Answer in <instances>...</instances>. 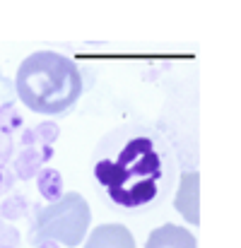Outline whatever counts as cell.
I'll use <instances>...</instances> for the list:
<instances>
[{"instance_id":"cell-3","label":"cell","mask_w":241,"mask_h":248,"mask_svg":"<svg viewBox=\"0 0 241 248\" xmlns=\"http://www.w3.org/2000/svg\"><path fill=\"white\" fill-rule=\"evenodd\" d=\"M89 205L80 193H65L56 202L46 207H34L29 241L32 246L39 244H63L75 248L84 241L89 229Z\"/></svg>"},{"instance_id":"cell-5","label":"cell","mask_w":241,"mask_h":248,"mask_svg":"<svg viewBox=\"0 0 241 248\" xmlns=\"http://www.w3.org/2000/svg\"><path fill=\"white\" fill-rule=\"evenodd\" d=\"M145 248H198L195 236L176 224H161L160 229H155L147 236Z\"/></svg>"},{"instance_id":"cell-8","label":"cell","mask_w":241,"mask_h":248,"mask_svg":"<svg viewBox=\"0 0 241 248\" xmlns=\"http://www.w3.org/2000/svg\"><path fill=\"white\" fill-rule=\"evenodd\" d=\"M44 164V157L36 147H24L19 152V157L15 159V171L19 178H32L39 173V166Z\"/></svg>"},{"instance_id":"cell-1","label":"cell","mask_w":241,"mask_h":248,"mask_svg":"<svg viewBox=\"0 0 241 248\" xmlns=\"http://www.w3.org/2000/svg\"><path fill=\"white\" fill-rule=\"evenodd\" d=\"M92 173L106 205L123 215L147 212L169 195L176 159L160 130L128 123L106 133L94 155Z\"/></svg>"},{"instance_id":"cell-11","label":"cell","mask_w":241,"mask_h":248,"mask_svg":"<svg viewBox=\"0 0 241 248\" xmlns=\"http://www.w3.org/2000/svg\"><path fill=\"white\" fill-rule=\"evenodd\" d=\"M0 248H22L17 229H12L10 224H0Z\"/></svg>"},{"instance_id":"cell-6","label":"cell","mask_w":241,"mask_h":248,"mask_svg":"<svg viewBox=\"0 0 241 248\" xmlns=\"http://www.w3.org/2000/svg\"><path fill=\"white\" fill-rule=\"evenodd\" d=\"M176 210L193 222L195 227L200 224V212H198V171H186L181 178V188L176 195Z\"/></svg>"},{"instance_id":"cell-13","label":"cell","mask_w":241,"mask_h":248,"mask_svg":"<svg viewBox=\"0 0 241 248\" xmlns=\"http://www.w3.org/2000/svg\"><path fill=\"white\" fill-rule=\"evenodd\" d=\"M12 173L7 171V169H0V193H5V190H10V186H12Z\"/></svg>"},{"instance_id":"cell-4","label":"cell","mask_w":241,"mask_h":248,"mask_svg":"<svg viewBox=\"0 0 241 248\" xmlns=\"http://www.w3.org/2000/svg\"><path fill=\"white\" fill-rule=\"evenodd\" d=\"M84 239V248H138L135 236L123 224H101Z\"/></svg>"},{"instance_id":"cell-9","label":"cell","mask_w":241,"mask_h":248,"mask_svg":"<svg viewBox=\"0 0 241 248\" xmlns=\"http://www.w3.org/2000/svg\"><path fill=\"white\" fill-rule=\"evenodd\" d=\"M19 125H22V116H17L15 104L7 101L5 106H0V128H2L5 133L12 135V130H17Z\"/></svg>"},{"instance_id":"cell-10","label":"cell","mask_w":241,"mask_h":248,"mask_svg":"<svg viewBox=\"0 0 241 248\" xmlns=\"http://www.w3.org/2000/svg\"><path fill=\"white\" fill-rule=\"evenodd\" d=\"M24 210H27L24 195H12V198H7V200L2 202V207H0V212H2L5 219H17V217L24 215Z\"/></svg>"},{"instance_id":"cell-14","label":"cell","mask_w":241,"mask_h":248,"mask_svg":"<svg viewBox=\"0 0 241 248\" xmlns=\"http://www.w3.org/2000/svg\"><path fill=\"white\" fill-rule=\"evenodd\" d=\"M36 248H56V244H39Z\"/></svg>"},{"instance_id":"cell-2","label":"cell","mask_w":241,"mask_h":248,"mask_svg":"<svg viewBox=\"0 0 241 248\" xmlns=\"http://www.w3.org/2000/svg\"><path fill=\"white\" fill-rule=\"evenodd\" d=\"M15 92L19 101L44 116L70 111L82 94V73L78 63L56 51H36L19 63Z\"/></svg>"},{"instance_id":"cell-12","label":"cell","mask_w":241,"mask_h":248,"mask_svg":"<svg viewBox=\"0 0 241 248\" xmlns=\"http://www.w3.org/2000/svg\"><path fill=\"white\" fill-rule=\"evenodd\" d=\"M10 157H12V135L0 128V169H5Z\"/></svg>"},{"instance_id":"cell-7","label":"cell","mask_w":241,"mask_h":248,"mask_svg":"<svg viewBox=\"0 0 241 248\" xmlns=\"http://www.w3.org/2000/svg\"><path fill=\"white\" fill-rule=\"evenodd\" d=\"M36 176H39V193L46 200L56 202L58 198H63V178L56 169H41Z\"/></svg>"}]
</instances>
